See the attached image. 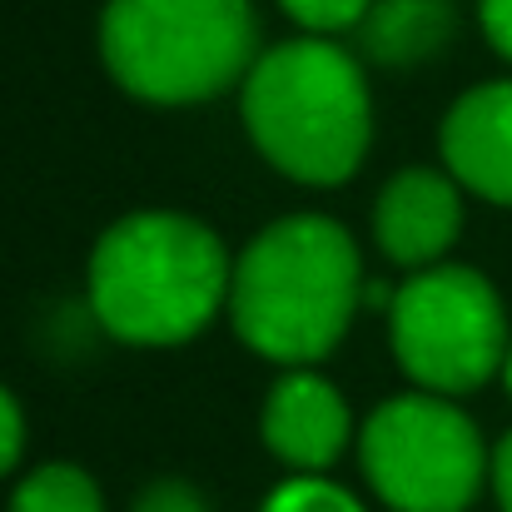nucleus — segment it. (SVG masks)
<instances>
[{
	"instance_id": "nucleus-1",
	"label": "nucleus",
	"mask_w": 512,
	"mask_h": 512,
	"mask_svg": "<svg viewBox=\"0 0 512 512\" xmlns=\"http://www.w3.org/2000/svg\"><path fill=\"white\" fill-rule=\"evenodd\" d=\"M363 304V259L329 214L274 219L234 259L229 324L259 358L309 368L343 343Z\"/></svg>"
},
{
	"instance_id": "nucleus-2",
	"label": "nucleus",
	"mask_w": 512,
	"mask_h": 512,
	"mask_svg": "<svg viewBox=\"0 0 512 512\" xmlns=\"http://www.w3.org/2000/svg\"><path fill=\"white\" fill-rule=\"evenodd\" d=\"M90 314L130 348H174L229 309L234 264L224 239L174 209L115 219L90 249Z\"/></svg>"
},
{
	"instance_id": "nucleus-3",
	"label": "nucleus",
	"mask_w": 512,
	"mask_h": 512,
	"mask_svg": "<svg viewBox=\"0 0 512 512\" xmlns=\"http://www.w3.org/2000/svg\"><path fill=\"white\" fill-rule=\"evenodd\" d=\"M239 110L254 150L309 189L353 179L373 145L363 65L329 35L269 45L239 85Z\"/></svg>"
},
{
	"instance_id": "nucleus-4",
	"label": "nucleus",
	"mask_w": 512,
	"mask_h": 512,
	"mask_svg": "<svg viewBox=\"0 0 512 512\" xmlns=\"http://www.w3.org/2000/svg\"><path fill=\"white\" fill-rule=\"evenodd\" d=\"M259 55L254 0H110L100 15V60L145 105H204Z\"/></svg>"
},
{
	"instance_id": "nucleus-5",
	"label": "nucleus",
	"mask_w": 512,
	"mask_h": 512,
	"mask_svg": "<svg viewBox=\"0 0 512 512\" xmlns=\"http://www.w3.org/2000/svg\"><path fill=\"white\" fill-rule=\"evenodd\" d=\"M388 343L418 393L458 398L503 373L512 343L508 309L488 274L433 264L388 294Z\"/></svg>"
},
{
	"instance_id": "nucleus-6",
	"label": "nucleus",
	"mask_w": 512,
	"mask_h": 512,
	"mask_svg": "<svg viewBox=\"0 0 512 512\" xmlns=\"http://www.w3.org/2000/svg\"><path fill=\"white\" fill-rule=\"evenodd\" d=\"M358 468L393 512H468L493 458L478 423L453 398L398 393L368 413Z\"/></svg>"
},
{
	"instance_id": "nucleus-7",
	"label": "nucleus",
	"mask_w": 512,
	"mask_h": 512,
	"mask_svg": "<svg viewBox=\"0 0 512 512\" xmlns=\"http://www.w3.org/2000/svg\"><path fill=\"white\" fill-rule=\"evenodd\" d=\"M463 234V184L448 170H398L373 204V239L398 269H433Z\"/></svg>"
},
{
	"instance_id": "nucleus-8",
	"label": "nucleus",
	"mask_w": 512,
	"mask_h": 512,
	"mask_svg": "<svg viewBox=\"0 0 512 512\" xmlns=\"http://www.w3.org/2000/svg\"><path fill=\"white\" fill-rule=\"evenodd\" d=\"M264 448L294 473L334 468L353 438V413L343 393L314 368H284L259 413Z\"/></svg>"
},
{
	"instance_id": "nucleus-9",
	"label": "nucleus",
	"mask_w": 512,
	"mask_h": 512,
	"mask_svg": "<svg viewBox=\"0 0 512 512\" xmlns=\"http://www.w3.org/2000/svg\"><path fill=\"white\" fill-rule=\"evenodd\" d=\"M438 155L468 194L512 209V80H483L453 100Z\"/></svg>"
},
{
	"instance_id": "nucleus-10",
	"label": "nucleus",
	"mask_w": 512,
	"mask_h": 512,
	"mask_svg": "<svg viewBox=\"0 0 512 512\" xmlns=\"http://www.w3.org/2000/svg\"><path fill=\"white\" fill-rule=\"evenodd\" d=\"M453 35H458L453 0H373L358 25L363 55L388 70L423 65V60L443 55L453 45Z\"/></svg>"
},
{
	"instance_id": "nucleus-11",
	"label": "nucleus",
	"mask_w": 512,
	"mask_h": 512,
	"mask_svg": "<svg viewBox=\"0 0 512 512\" xmlns=\"http://www.w3.org/2000/svg\"><path fill=\"white\" fill-rule=\"evenodd\" d=\"M10 512H105V493L75 463H40L15 483Z\"/></svg>"
},
{
	"instance_id": "nucleus-12",
	"label": "nucleus",
	"mask_w": 512,
	"mask_h": 512,
	"mask_svg": "<svg viewBox=\"0 0 512 512\" xmlns=\"http://www.w3.org/2000/svg\"><path fill=\"white\" fill-rule=\"evenodd\" d=\"M264 512H368V508L348 488L329 483L324 473H294L289 483H279L264 498Z\"/></svg>"
},
{
	"instance_id": "nucleus-13",
	"label": "nucleus",
	"mask_w": 512,
	"mask_h": 512,
	"mask_svg": "<svg viewBox=\"0 0 512 512\" xmlns=\"http://www.w3.org/2000/svg\"><path fill=\"white\" fill-rule=\"evenodd\" d=\"M373 0H279V10L289 20L304 25V35H339V30H358Z\"/></svg>"
},
{
	"instance_id": "nucleus-14",
	"label": "nucleus",
	"mask_w": 512,
	"mask_h": 512,
	"mask_svg": "<svg viewBox=\"0 0 512 512\" xmlns=\"http://www.w3.org/2000/svg\"><path fill=\"white\" fill-rule=\"evenodd\" d=\"M130 512H214V508L189 478H155V483L140 488Z\"/></svg>"
},
{
	"instance_id": "nucleus-15",
	"label": "nucleus",
	"mask_w": 512,
	"mask_h": 512,
	"mask_svg": "<svg viewBox=\"0 0 512 512\" xmlns=\"http://www.w3.org/2000/svg\"><path fill=\"white\" fill-rule=\"evenodd\" d=\"M25 453V413H20V398L0 383V478L20 463Z\"/></svg>"
},
{
	"instance_id": "nucleus-16",
	"label": "nucleus",
	"mask_w": 512,
	"mask_h": 512,
	"mask_svg": "<svg viewBox=\"0 0 512 512\" xmlns=\"http://www.w3.org/2000/svg\"><path fill=\"white\" fill-rule=\"evenodd\" d=\"M478 20H483L488 45L503 60H512V0H478Z\"/></svg>"
},
{
	"instance_id": "nucleus-17",
	"label": "nucleus",
	"mask_w": 512,
	"mask_h": 512,
	"mask_svg": "<svg viewBox=\"0 0 512 512\" xmlns=\"http://www.w3.org/2000/svg\"><path fill=\"white\" fill-rule=\"evenodd\" d=\"M488 478H493V498H498V508L512 512V433L493 448V468H488Z\"/></svg>"
},
{
	"instance_id": "nucleus-18",
	"label": "nucleus",
	"mask_w": 512,
	"mask_h": 512,
	"mask_svg": "<svg viewBox=\"0 0 512 512\" xmlns=\"http://www.w3.org/2000/svg\"><path fill=\"white\" fill-rule=\"evenodd\" d=\"M503 388H508V398H512V343H508V358H503Z\"/></svg>"
}]
</instances>
